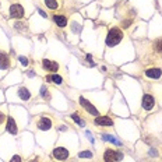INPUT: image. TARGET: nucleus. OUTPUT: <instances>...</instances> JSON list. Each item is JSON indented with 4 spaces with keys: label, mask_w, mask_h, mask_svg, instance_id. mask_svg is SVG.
Masks as SVG:
<instances>
[{
    "label": "nucleus",
    "mask_w": 162,
    "mask_h": 162,
    "mask_svg": "<svg viewBox=\"0 0 162 162\" xmlns=\"http://www.w3.org/2000/svg\"><path fill=\"white\" fill-rule=\"evenodd\" d=\"M123 38V32L119 28H111V31L108 32V36H106V45L108 46H115L122 41Z\"/></svg>",
    "instance_id": "obj_1"
},
{
    "label": "nucleus",
    "mask_w": 162,
    "mask_h": 162,
    "mask_svg": "<svg viewBox=\"0 0 162 162\" xmlns=\"http://www.w3.org/2000/svg\"><path fill=\"white\" fill-rule=\"evenodd\" d=\"M10 15L13 18H22V15H24V8H22L21 4H11L10 7Z\"/></svg>",
    "instance_id": "obj_2"
},
{
    "label": "nucleus",
    "mask_w": 162,
    "mask_h": 162,
    "mask_svg": "<svg viewBox=\"0 0 162 162\" xmlns=\"http://www.w3.org/2000/svg\"><path fill=\"white\" fill-rule=\"evenodd\" d=\"M95 124H97V126H101V127H111V126H113V122H112V119L108 117V116H97Z\"/></svg>",
    "instance_id": "obj_3"
},
{
    "label": "nucleus",
    "mask_w": 162,
    "mask_h": 162,
    "mask_svg": "<svg viewBox=\"0 0 162 162\" xmlns=\"http://www.w3.org/2000/svg\"><path fill=\"white\" fill-rule=\"evenodd\" d=\"M53 157L58 159V161H64V159L68 157V151L63 147H58L53 150Z\"/></svg>",
    "instance_id": "obj_4"
},
{
    "label": "nucleus",
    "mask_w": 162,
    "mask_h": 162,
    "mask_svg": "<svg viewBox=\"0 0 162 162\" xmlns=\"http://www.w3.org/2000/svg\"><path fill=\"white\" fill-rule=\"evenodd\" d=\"M80 104H81V106H84V108H85L87 111L90 112L91 115H95V116H98V115H99V112H98L97 109L94 108V105L91 104V102H88V101H87L85 98H83V97L80 98Z\"/></svg>",
    "instance_id": "obj_5"
},
{
    "label": "nucleus",
    "mask_w": 162,
    "mask_h": 162,
    "mask_svg": "<svg viewBox=\"0 0 162 162\" xmlns=\"http://www.w3.org/2000/svg\"><path fill=\"white\" fill-rule=\"evenodd\" d=\"M42 64H43V68H45V70H49V71L55 73V71H58L59 70V63L52 61V60H49V59H43Z\"/></svg>",
    "instance_id": "obj_6"
},
{
    "label": "nucleus",
    "mask_w": 162,
    "mask_h": 162,
    "mask_svg": "<svg viewBox=\"0 0 162 162\" xmlns=\"http://www.w3.org/2000/svg\"><path fill=\"white\" fill-rule=\"evenodd\" d=\"M154 98H152V95L150 94H145L144 98H143V108L145 109V111H151L152 108H154Z\"/></svg>",
    "instance_id": "obj_7"
},
{
    "label": "nucleus",
    "mask_w": 162,
    "mask_h": 162,
    "mask_svg": "<svg viewBox=\"0 0 162 162\" xmlns=\"http://www.w3.org/2000/svg\"><path fill=\"white\" fill-rule=\"evenodd\" d=\"M145 76L150 77V78H159V77L162 76V70L161 68H157V67L148 68V70H145Z\"/></svg>",
    "instance_id": "obj_8"
},
{
    "label": "nucleus",
    "mask_w": 162,
    "mask_h": 162,
    "mask_svg": "<svg viewBox=\"0 0 162 162\" xmlns=\"http://www.w3.org/2000/svg\"><path fill=\"white\" fill-rule=\"evenodd\" d=\"M52 127V120L49 117H42L38 122V129L41 130H49Z\"/></svg>",
    "instance_id": "obj_9"
},
{
    "label": "nucleus",
    "mask_w": 162,
    "mask_h": 162,
    "mask_svg": "<svg viewBox=\"0 0 162 162\" xmlns=\"http://www.w3.org/2000/svg\"><path fill=\"white\" fill-rule=\"evenodd\" d=\"M8 66H10V59H8V56L6 53H3V52H0V68H2V70H6V68H8Z\"/></svg>",
    "instance_id": "obj_10"
},
{
    "label": "nucleus",
    "mask_w": 162,
    "mask_h": 162,
    "mask_svg": "<svg viewBox=\"0 0 162 162\" xmlns=\"http://www.w3.org/2000/svg\"><path fill=\"white\" fill-rule=\"evenodd\" d=\"M104 159H105V162L117 161V159H116V152L113 151V150H106V151H105V155H104Z\"/></svg>",
    "instance_id": "obj_11"
},
{
    "label": "nucleus",
    "mask_w": 162,
    "mask_h": 162,
    "mask_svg": "<svg viewBox=\"0 0 162 162\" xmlns=\"http://www.w3.org/2000/svg\"><path fill=\"white\" fill-rule=\"evenodd\" d=\"M7 130L10 131L11 134H17V131H18L17 123L14 122V119H13V117H8V120H7Z\"/></svg>",
    "instance_id": "obj_12"
},
{
    "label": "nucleus",
    "mask_w": 162,
    "mask_h": 162,
    "mask_svg": "<svg viewBox=\"0 0 162 162\" xmlns=\"http://www.w3.org/2000/svg\"><path fill=\"white\" fill-rule=\"evenodd\" d=\"M53 20H55V22H56L59 27H61V28L67 25V18L63 17V15H55Z\"/></svg>",
    "instance_id": "obj_13"
},
{
    "label": "nucleus",
    "mask_w": 162,
    "mask_h": 162,
    "mask_svg": "<svg viewBox=\"0 0 162 162\" xmlns=\"http://www.w3.org/2000/svg\"><path fill=\"white\" fill-rule=\"evenodd\" d=\"M46 81H49V83H55V84H61L63 83V78H61L59 74H52V76L46 77Z\"/></svg>",
    "instance_id": "obj_14"
},
{
    "label": "nucleus",
    "mask_w": 162,
    "mask_h": 162,
    "mask_svg": "<svg viewBox=\"0 0 162 162\" xmlns=\"http://www.w3.org/2000/svg\"><path fill=\"white\" fill-rule=\"evenodd\" d=\"M18 95H20V98H21V99H24V101H27V99H29V98H31V94H29V91L27 90L25 87H22V88H20V90H18Z\"/></svg>",
    "instance_id": "obj_15"
},
{
    "label": "nucleus",
    "mask_w": 162,
    "mask_h": 162,
    "mask_svg": "<svg viewBox=\"0 0 162 162\" xmlns=\"http://www.w3.org/2000/svg\"><path fill=\"white\" fill-rule=\"evenodd\" d=\"M102 140H105V141H111V143H113V144H116V145H122V143H120L119 140H116L115 137L109 136V134H104V136H102Z\"/></svg>",
    "instance_id": "obj_16"
},
{
    "label": "nucleus",
    "mask_w": 162,
    "mask_h": 162,
    "mask_svg": "<svg viewBox=\"0 0 162 162\" xmlns=\"http://www.w3.org/2000/svg\"><path fill=\"white\" fill-rule=\"evenodd\" d=\"M71 119L74 120V122H76L77 124H78V126H81V127L85 126V122H84V120L81 119V117H80V116L77 115V113H73V115H71Z\"/></svg>",
    "instance_id": "obj_17"
},
{
    "label": "nucleus",
    "mask_w": 162,
    "mask_h": 162,
    "mask_svg": "<svg viewBox=\"0 0 162 162\" xmlns=\"http://www.w3.org/2000/svg\"><path fill=\"white\" fill-rule=\"evenodd\" d=\"M45 3H46V6L49 8H52V10H56V8L59 7V4L56 0H45Z\"/></svg>",
    "instance_id": "obj_18"
},
{
    "label": "nucleus",
    "mask_w": 162,
    "mask_h": 162,
    "mask_svg": "<svg viewBox=\"0 0 162 162\" xmlns=\"http://www.w3.org/2000/svg\"><path fill=\"white\" fill-rule=\"evenodd\" d=\"M154 48H155V51H157V52H159V53H162V39L155 41V45H154Z\"/></svg>",
    "instance_id": "obj_19"
},
{
    "label": "nucleus",
    "mask_w": 162,
    "mask_h": 162,
    "mask_svg": "<svg viewBox=\"0 0 162 162\" xmlns=\"http://www.w3.org/2000/svg\"><path fill=\"white\" fill-rule=\"evenodd\" d=\"M80 158H92V152L90 151H83V152H80L78 154Z\"/></svg>",
    "instance_id": "obj_20"
},
{
    "label": "nucleus",
    "mask_w": 162,
    "mask_h": 162,
    "mask_svg": "<svg viewBox=\"0 0 162 162\" xmlns=\"http://www.w3.org/2000/svg\"><path fill=\"white\" fill-rule=\"evenodd\" d=\"M42 97L45 98V99H48V98H49V94H48V90H46V87H42Z\"/></svg>",
    "instance_id": "obj_21"
},
{
    "label": "nucleus",
    "mask_w": 162,
    "mask_h": 162,
    "mask_svg": "<svg viewBox=\"0 0 162 162\" xmlns=\"http://www.w3.org/2000/svg\"><path fill=\"white\" fill-rule=\"evenodd\" d=\"M20 61H21L24 66H28V59L24 58V56H21V58H20Z\"/></svg>",
    "instance_id": "obj_22"
},
{
    "label": "nucleus",
    "mask_w": 162,
    "mask_h": 162,
    "mask_svg": "<svg viewBox=\"0 0 162 162\" xmlns=\"http://www.w3.org/2000/svg\"><path fill=\"white\" fill-rule=\"evenodd\" d=\"M10 162H21V158H20L18 155H14V157L10 159Z\"/></svg>",
    "instance_id": "obj_23"
},
{
    "label": "nucleus",
    "mask_w": 162,
    "mask_h": 162,
    "mask_svg": "<svg viewBox=\"0 0 162 162\" xmlns=\"http://www.w3.org/2000/svg\"><path fill=\"white\" fill-rule=\"evenodd\" d=\"M4 117H6V116H4L3 113H0V124H3V122H4Z\"/></svg>",
    "instance_id": "obj_24"
},
{
    "label": "nucleus",
    "mask_w": 162,
    "mask_h": 162,
    "mask_svg": "<svg viewBox=\"0 0 162 162\" xmlns=\"http://www.w3.org/2000/svg\"><path fill=\"white\" fill-rule=\"evenodd\" d=\"M130 22H131V21H124V22H123V27H129Z\"/></svg>",
    "instance_id": "obj_25"
},
{
    "label": "nucleus",
    "mask_w": 162,
    "mask_h": 162,
    "mask_svg": "<svg viewBox=\"0 0 162 162\" xmlns=\"http://www.w3.org/2000/svg\"><path fill=\"white\" fill-rule=\"evenodd\" d=\"M38 11H39V14H41V15H42V17H46V14H45V13H43V11H42V10H38Z\"/></svg>",
    "instance_id": "obj_26"
}]
</instances>
